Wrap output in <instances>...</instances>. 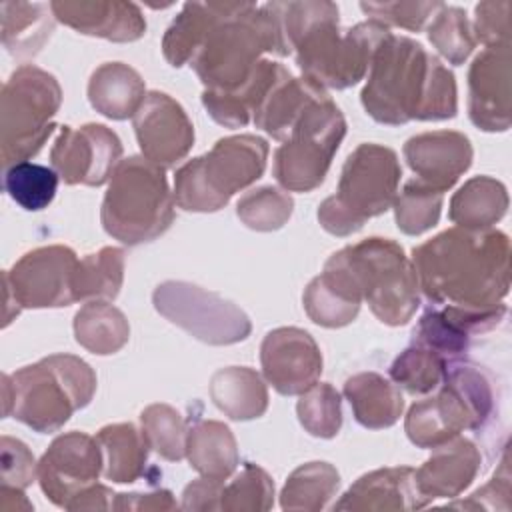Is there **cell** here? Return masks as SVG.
<instances>
[{"label": "cell", "mask_w": 512, "mask_h": 512, "mask_svg": "<svg viewBox=\"0 0 512 512\" xmlns=\"http://www.w3.org/2000/svg\"><path fill=\"white\" fill-rule=\"evenodd\" d=\"M424 296L440 306L490 310L510 288V240L502 230L448 228L412 250Z\"/></svg>", "instance_id": "obj_1"}, {"label": "cell", "mask_w": 512, "mask_h": 512, "mask_svg": "<svg viewBox=\"0 0 512 512\" xmlns=\"http://www.w3.org/2000/svg\"><path fill=\"white\" fill-rule=\"evenodd\" d=\"M360 102L380 124L448 120L458 112L454 74L420 42L388 34L372 54Z\"/></svg>", "instance_id": "obj_2"}, {"label": "cell", "mask_w": 512, "mask_h": 512, "mask_svg": "<svg viewBox=\"0 0 512 512\" xmlns=\"http://www.w3.org/2000/svg\"><path fill=\"white\" fill-rule=\"evenodd\" d=\"M272 4L298 68L304 78L322 88L344 90L358 84L368 74L374 50L390 34V28L374 20L340 30L338 6L334 2Z\"/></svg>", "instance_id": "obj_3"}, {"label": "cell", "mask_w": 512, "mask_h": 512, "mask_svg": "<svg viewBox=\"0 0 512 512\" xmlns=\"http://www.w3.org/2000/svg\"><path fill=\"white\" fill-rule=\"evenodd\" d=\"M262 54H292L272 2H228L190 60L204 90L232 92L256 70Z\"/></svg>", "instance_id": "obj_4"}, {"label": "cell", "mask_w": 512, "mask_h": 512, "mask_svg": "<svg viewBox=\"0 0 512 512\" xmlns=\"http://www.w3.org/2000/svg\"><path fill=\"white\" fill-rule=\"evenodd\" d=\"M94 392L96 374L88 362L74 354H50L2 376V414L50 434L86 408Z\"/></svg>", "instance_id": "obj_5"}, {"label": "cell", "mask_w": 512, "mask_h": 512, "mask_svg": "<svg viewBox=\"0 0 512 512\" xmlns=\"http://www.w3.org/2000/svg\"><path fill=\"white\" fill-rule=\"evenodd\" d=\"M492 376L476 364L452 360L446 366L438 394L414 402L404 430L418 448H436L464 430L484 428L496 414Z\"/></svg>", "instance_id": "obj_6"}, {"label": "cell", "mask_w": 512, "mask_h": 512, "mask_svg": "<svg viewBox=\"0 0 512 512\" xmlns=\"http://www.w3.org/2000/svg\"><path fill=\"white\" fill-rule=\"evenodd\" d=\"M100 220L106 234L126 246L162 236L174 220V196L164 168L144 156L120 160L104 194Z\"/></svg>", "instance_id": "obj_7"}, {"label": "cell", "mask_w": 512, "mask_h": 512, "mask_svg": "<svg viewBox=\"0 0 512 512\" xmlns=\"http://www.w3.org/2000/svg\"><path fill=\"white\" fill-rule=\"evenodd\" d=\"M268 142L256 134L220 138L210 152L184 162L174 174V204L186 212H218L266 170Z\"/></svg>", "instance_id": "obj_8"}, {"label": "cell", "mask_w": 512, "mask_h": 512, "mask_svg": "<svg viewBox=\"0 0 512 512\" xmlns=\"http://www.w3.org/2000/svg\"><path fill=\"white\" fill-rule=\"evenodd\" d=\"M402 168L392 148L366 142L344 162L336 194L318 206V222L332 236H350L366 220L392 208Z\"/></svg>", "instance_id": "obj_9"}, {"label": "cell", "mask_w": 512, "mask_h": 512, "mask_svg": "<svg viewBox=\"0 0 512 512\" xmlns=\"http://www.w3.org/2000/svg\"><path fill=\"white\" fill-rule=\"evenodd\" d=\"M334 254L382 324L404 326L412 320L420 306V286L400 244L372 236Z\"/></svg>", "instance_id": "obj_10"}, {"label": "cell", "mask_w": 512, "mask_h": 512, "mask_svg": "<svg viewBox=\"0 0 512 512\" xmlns=\"http://www.w3.org/2000/svg\"><path fill=\"white\" fill-rule=\"evenodd\" d=\"M62 104L58 80L34 66H18L2 86L0 96V156L8 168L40 152L54 132L56 116Z\"/></svg>", "instance_id": "obj_11"}, {"label": "cell", "mask_w": 512, "mask_h": 512, "mask_svg": "<svg viewBox=\"0 0 512 512\" xmlns=\"http://www.w3.org/2000/svg\"><path fill=\"white\" fill-rule=\"evenodd\" d=\"M346 136V120L334 100L324 94L312 102L274 152V178L286 192L318 188Z\"/></svg>", "instance_id": "obj_12"}, {"label": "cell", "mask_w": 512, "mask_h": 512, "mask_svg": "<svg viewBox=\"0 0 512 512\" xmlns=\"http://www.w3.org/2000/svg\"><path fill=\"white\" fill-rule=\"evenodd\" d=\"M152 304L166 320L210 346L238 344L252 332V322L240 306L192 282L166 280L158 284Z\"/></svg>", "instance_id": "obj_13"}, {"label": "cell", "mask_w": 512, "mask_h": 512, "mask_svg": "<svg viewBox=\"0 0 512 512\" xmlns=\"http://www.w3.org/2000/svg\"><path fill=\"white\" fill-rule=\"evenodd\" d=\"M78 262L76 252L64 244L34 248L14 262V266L4 272V326H8L22 308H62L74 304V274Z\"/></svg>", "instance_id": "obj_14"}, {"label": "cell", "mask_w": 512, "mask_h": 512, "mask_svg": "<svg viewBox=\"0 0 512 512\" xmlns=\"http://www.w3.org/2000/svg\"><path fill=\"white\" fill-rule=\"evenodd\" d=\"M122 160V142L104 124L80 128L60 126L50 150V164L62 182L74 186H102Z\"/></svg>", "instance_id": "obj_15"}, {"label": "cell", "mask_w": 512, "mask_h": 512, "mask_svg": "<svg viewBox=\"0 0 512 512\" xmlns=\"http://www.w3.org/2000/svg\"><path fill=\"white\" fill-rule=\"evenodd\" d=\"M100 472L102 450L98 440L76 430L56 436L38 460L40 488L60 508H68L80 492L96 484Z\"/></svg>", "instance_id": "obj_16"}, {"label": "cell", "mask_w": 512, "mask_h": 512, "mask_svg": "<svg viewBox=\"0 0 512 512\" xmlns=\"http://www.w3.org/2000/svg\"><path fill=\"white\" fill-rule=\"evenodd\" d=\"M260 364L268 384L282 396H300L322 374V352L302 328L270 330L260 344Z\"/></svg>", "instance_id": "obj_17"}, {"label": "cell", "mask_w": 512, "mask_h": 512, "mask_svg": "<svg viewBox=\"0 0 512 512\" xmlns=\"http://www.w3.org/2000/svg\"><path fill=\"white\" fill-rule=\"evenodd\" d=\"M132 124L142 156L160 168L174 166L194 144V126L188 114L166 92H148Z\"/></svg>", "instance_id": "obj_18"}, {"label": "cell", "mask_w": 512, "mask_h": 512, "mask_svg": "<svg viewBox=\"0 0 512 512\" xmlns=\"http://www.w3.org/2000/svg\"><path fill=\"white\" fill-rule=\"evenodd\" d=\"M510 42L486 46L468 70V116L484 132H504L512 120Z\"/></svg>", "instance_id": "obj_19"}, {"label": "cell", "mask_w": 512, "mask_h": 512, "mask_svg": "<svg viewBox=\"0 0 512 512\" xmlns=\"http://www.w3.org/2000/svg\"><path fill=\"white\" fill-rule=\"evenodd\" d=\"M404 158L424 184L438 192L450 190L472 164V144L456 130L422 132L406 140Z\"/></svg>", "instance_id": "obj_20"}, {"label": "cell", "mask_w": 512, "mask_h": 512, "mask_svg": "<svg viewBox=\"0 0 512 512\" xmlns=\"http://www.w3.org/2000/svg\"><path fill=\"white\" fill-rule=\"evenodd\" d=\"M50 12L64 26L110 42H134L146 34L142 10L132 2L120 0H56Z\"/></svg>", "instance_id": "obj_21"}, {"label": "cell", "mask_w": 512, "mask_h": 512, "mask_svg": "<svg viewBox=\"0 0 512 512\" xmlns=\"http://www.w3.org/2000/svg\"><path fill=\"white\" fill-rule=\"evenodd\" d=\"M480 464L478 446L468 438L456 436L432 448V456L414 470V482L426 504L436 498H456L474 482Z\"/></svg>", "instance_id": "obj_22"}, {"label": "cell", "mask_w": 512, "mask_h": 512, "mask_svg": "<svg viewBox=\"0 0 512 512\" xmlns=\"http://www.w3.org/2000/svg\"><path fill=\"white\" fill-rule=\"evenodd\" d=\"M428 506L414 482V468H378L360 476L334 504V510L396 512Z\"/></svg>", "instance_id": "obj_23"}, {"label": "cell", "mask_w": 512, "mask_h": 512, "mask_svg": "<svg viewBox=\"0 0 512 512\" xmlns=\"http://www.w3.org/2000/svg\"><path fill=\"white\" fill-rule=\"evenodd\" d=\"M302 304L314 324L342 328L358 316L362 296L342 262L332 254L324 270L306 286Z\"/></svg>", "instance_id": "obj_24"}, {"label": "cell", "mask_w": 512, "mask_h": 512, "mask_svg": "<svg viewBox=\"0 0 512 512\" xmlns=\"http://www.w3.org/2000/svg\"><path fill=\"white\" fill-rule=\"evenodd\" d=\"M288 74V68H284L280 62L272 60H260L252 76L236 90L232 92H214L204 90L202 92V104L210 118L226 128H242L248 122H252L254 112L266 98V94L272 90V86Z\"/></svg>", "instance_id": "obj_25"}, {"label": "cell", "mask_w": 512, "mask_h": 512, "mask_svg": "<svg viewBox=\"0 0 512 512\" xmlns=\"http://www.w3.org/2000/svg\"><path fill=\"white\" fill-rule=\"evenodd\" d=\"M144 98L142 76L124 62L100 64L88 80L90 106L110 120L134 118Z\"/></svg>", "instance_id": "obj_26"}, {"label": "cell", "mask_w": 512, "mask_h": 512, "mask_svg": "<svg viewBox=\"0 0 512 512\" xmlns=\"http://www.w3.org/2000/svg\"><path fill=\"white\" fill-rule=\"evenodd\" d=\"M328 94L322 86L308 78H294L290 72L282 76L272 90L266 94L258 110L254 112V126L264 130L276 140H286L296 120L304 114V110Z\"/></svg>", "instance_id": "obj_27"}, {"label": "cell", "mask_w": 512, "mask_h": 512, "mask_svg": "<svg viewBox=\"0 0 512 512\" xmlns=\"http://www.w3.org/2000/svg\"><path fill=\"white\" fill-rule=\"evenodd\" d=\"M344 396L360 426L382 430L394 426L404 410L400 388L378 372H358L344 382Z\"/></svg>", "instance_id": "obj_28"}, {"label": "cell", "mask_w": 512, "mask_h": 512, "mask_svg": "<svg viewBox=\"0 0 512 512\" xmlns=\"http://www.w3.org/2000/svg\"><path fill=\"white\" fill-rule=\"evenodd\" d=\"M210 400L230 420H254L268 408V388L262 376L248 366H228L212 374Z\"/></svg>", "instance_id": "obj_29"}, {"label": "cell", "mask_w": 512, "mask_h": 512, "mask_svg": "<svg viewBox=\"0 0 512 512\" xmlns=\"http://www.w3.org/2000/svg\"><path fill=\"white\" fill-rule=\"evenodd\" d=\"M508 190L492 176H474L454 192L448 218L464 230H488L504 218Z\"/></svg>", "instance_id": "obj_30"}, {"label": "cell", "mask_w": 512, "mask_h": 512, "mask_svg": "<svg viewBox=\"0 0 512 512\" xmlns=\"http://www.w3.org/2000/svg\"><path fill=\"white\" fill-rule=\"evenodd\" d=\"M186 458L200 476L218 480L232 476L240 462L232 430L218 420H200L188 428Z\"/></svg>", "instance_id": "obj_31"}, {"label": "cell", "mask_w": 512, "mask_h": 512, "mask_svg": "<svg viewBox=\"0 0 512 512\" xmlns=\"http://www.w3.org/2000/svg\"><path fill=\"white\" fill-rule=\"evenodd\" d=\"M96 440L102 450V474L108 480L130 484L144 474L150 444L142 428L130 422L108 424L98 430Z\"/></svg>", "instance_id": "obj_32"}, {"label": "cell", "mask_w": 512, "mask_h": 512, "mask_svg": "<svg viewBox=\"0 0 512 512\" xmlns=\"http://www.w3.org/2000/svg\"><path fill=\"white\" fill-rule=\"evenodd\" d=\"M226 8L228 2H186L162 38V54L168 64L176 68L190 64L206 34Z\"/></svg>", "instance_id": "obj_33"}, {"label": "cell", "mask_w": 512, "mask_h": 512, "mask_svg": "<svg viewBox=\"0 0 512 512\" xmlns=\"http://www.w3.org/2000/svg\"><path fill=\"white\" fill-rule=\"evenodd\" d=\"M76 342L92 354L108 356L126 346L130 324L122 310L106 300H90L74 314Z\"/></svg>", "instance_id": "obj_34"}, {"label": "cell", "mask_w": 512, "mask_h": 512, "mask_svg": "<svg viewBox=\"0 0 512 512\" xmlns=\"http://www.w3.org/2000/svg\"><path fill=\"white\" fill-rule=\"evenodd\" d=\"M50 8V6H48ZM44 4L2 2V44L16 58H28L42 50L54 32V14Z\"/></svg>", "instance_id": "obj_35"}, {"label": "cell", "mask_w": 512, "mask_h": 512, "mask_svg": "<svg viewBox=\"0 0 512 512\" xmlns=\"http://www.w3.org/2000/svg\"><path fill=\"white\" fill-rule=\"evenodd\" d=\"M340 486V474L330 462H306L298 466L280 492L282 510L318 512L328 506Z\"/></svg>", "instance_id": "obj_36"}, {"label": "cell", "mask_w": 512, "mask_h": 512, "mask_svg": "<svg viewBox=\"0 0 512 512\" xmlns=\"http://www.w3.org/2000/svg\"><path fill=\"white\" fill-rule=\"evenodd\" d=\"M124 282V250L104 246L80 258L74 274V294L78 300H114Z\"/></svg>", "instance_id": "obj_37"}, {"label": "cell", "mask_w": 512, "mask_h": 512, "mask_svg": "<svg viewBox=\"0 0 512 512\" xmlns=\"http://www.w3.org/2000/svg\"><path fill=\"white\" fill-rule=\"evenodd\" d=\"M60 176L54 168L24 160L4 168V190L24 210L38 212L52 204Z\"/></svg>", "instance_id": "obj_38"}, {"label": "cell", "mask_w": 512, "mask_h": 512, "mask_svg": "<svg viewBox=\"0 0 512 512\" xmlns=\"http://www.w3.org/2000/svg\"><path fill=\"white\" fill-rule=\"evenodd\" d=\"M446 366L448 360L440 354L412 342L394 358L388 372L398 388H404L410 394H428L442 384Z\"/></svg>", "instance_id": "obj_39"}, {"label": "cell", "mask_w": 512, "mask_h": 512, "mask_svg": "<svg viewBox=\"0 0 512 512\" xmlns=\"http://www.w3.org/2000/svg\"><path fill=\"white\" fill-rule=\"evenodd\" d=\"M442 202L444 194L436 188L424 184L418 178L408 180L392 204L396 226L408 236L424 234L438 224Z\"/></svg>", "instance_id": "obj_40"}, {"label": "cell", "mask_w": 512, "mask_h": 512, "mask_svg": "<svg viewBox=\"0 0 512 512\" xmlns=\"http://www.w3.org/2000/svg\"><path fill=\"white\" fill-rule=\"evenodd\" d=\"M142 432L150 448L164 460L178 462L186 456L188 426L184 416L170 404H150L140 414Z\"/></svg>", "instance_id": "obj_41"}, {"label": "cell", "mask_w": 512, "mask_h": 512, "mask_svg": "<svg viewBox=\"0 0 512 512\" xmlns=\"http://www.w3.org/2000/svg\"><path fill=\"white\" fill-rule=\"evenodd\" d=\"M428 40L438 54L454 66L464 64L478 44L466 12L458 6L446 4H442L434 14L428 26Z\"/></svg>", "instance_id": "obj_42"}, {"label": "cell", "mask_w": 512, "mask_h": 512, "mask_svg": "<svg viewBox=\"0 0 512 512\" xmlns=\"http://www.w3.org/2000/svg\"><path fill=\"white\" fill-rule=\"evenodd\" d=\"M292 210V196L276 186H260L246 192L236 202V216L244 226L256 232L280 230L290 220Z\"/></svg>", "instance_id": "obj_43"}, {"label": "cell", "mask_w": 512, "mask_h": 512, "mask_svg": "<svg viewBox=\"0 0 512 512\" xmlns=\"http://www.w3.org/2000/svg\"><path fill=\"white\" fill-rule=\"evenodd\" d=\"M296 414L302 428L316 438H334L342 428V400L328 382H316L300 394Z\"/></svg>", "instance_id": "obj_44"}, {"label": "cell", "mask_w": 512, "mask_h": 512, "mask_svg": "<svg viewBox=\"0 0 512 512\" xmlns=\"http://www.w3.org/2000/svg\"><path fill=\"white\" fill-rule=\"evenodd\" d=\"M274 504V482L268 472L252 462L244 464L228 484L222 486L220 510L226 512H264Z\"/></svg>", "instance_id": "obj_45"}, {"label": "cell", "mask_w": 512, "mask_h": 512, "mask_svg": "<svg viewBox=\"0 0 512 512\" xmlns=\"http://www.w3.org/2000/svg\"><path fill=\"white\" fill-rule=\"evenodd\" d=\"M440 6L442 2H360V10L370 16L368 20L380 22L386 28L400 26L410 32L422 30Z\"/></svg>", "instance_id": "obj_46"}, {"label": "cell", "mask_w": 512, "mask_h": 512, "mask_svg": "<svg viewBox=\"0 0 512 512\" xmlns=\"http://www.w3.org/2000/svg\"><path fill=\"white\" fill-rule=\"evenodd\" d=\"M0 480L2 486L26 488L38 478V462L30 448L12 436L0 438Z\"/></svg>", "instance_id": "obj_47"}, {"label": "cell", "mask_w": 512, "mask_h": 512, "mask_svg": "<svg viewBox=\"0 0 512 512\" xmlns=\"http://www.w3.org/2000/svg\"><path fill=\"white\" fill-rule=\"evenodd\" d=\"M510 8L508 0H488L474 8V36L484 46H496L510 42Z\"/></svg>", "instance_id": "obj_48"}, {"label": "cell", "mask_w": 512, "mask_h": 512, "mask_svg": "<svg viewBox=\"0 0 512 512\" xmlns=\"http://www.w3.org/2000/svg\"><path fill=\"white\" fill-rule=\"evenodd\" d=\"M498 498L510 506V474H508V460L504 456L502 466H500V474H494V478L484 484L482 488H478L466 502H454L450 504L452 508H500Z\"/></svg>", "instance_id": "obj_49"}, {"label": "cell", "mask_w": 512, "mask_h": 512, "mask_svg": "<svg viewBox=\"0 0 512 512\" xmlns=\"http://www.w3.org/2000/svg\"><path fill=\"white\" fill-rule=\"evenodd\" d=\"M224 480L200 476L192 480L182 492L184 510H220V494H222Z\"/></svg>", "instance_id": "obj_50"}, {"label": "cell", "mask_w": 512, "mask_h": 512, "mask_svg": "<svg viewBox=\"0 0 512 512\" xmlns=\"http://www.w3.org/2000/svg\"><path fill=\"white\" fill-rule=\"evenodd\" d=\"M114 510H140V512H152V510H174L178 508L176 500L172 498L170 490H154L146 494H116L114 496Z\"/></svg>", "instance_id": "obj_51"}, {"label": "cell", "mask_w": 512, "mask_h": 512, "mask_svg": "<svg viewBox=\"0 0 512 512\" xmlns=\"http://www.w3.org/2000/svg\"><path fill=\"white\" fill-rule=\"evenodd\" d=\"M114 492L104 484H92L80 492L66 510H110L114 504Z\"/></svg>", "instance_id": "obj_52"}, {"label": "cell", "mask_w": 512, "mask_h": 512, "mask_svg": "<svg viewBox=\"0 0 512 512\" xmlns=\"http://www.w3.org/2000/svg\"><path fill=\"white\" fill-rule=\"evenodd\" d=\"M32 502H28V498L24 496L22 488H14V486H2L0 484V510L2 512H28L32 510Z\"/></svg>", "instance_id": "obj_53"}]
</instances>
